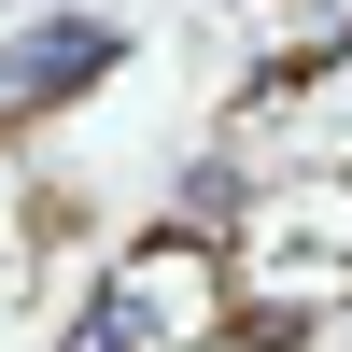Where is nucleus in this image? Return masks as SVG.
Here are the masks:
<instances>
[{"instance_id":"nucleus-1","label":"nucleus","mask_w":352,"mask_h":352,"mask_svg":"<svg viewBox=\"0 0 352 352\" xmlns=\"http://www.w3.org/2000/svg\"><path fill=\"white\" fill-rule=\"evenodd\" d=\"M127 56V14H85V0H43V14L0 28V127H43V113H71L85 85Z\"/></svg>"}]
</instances>
